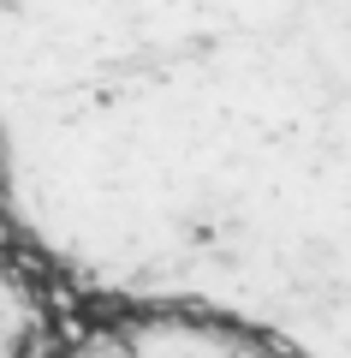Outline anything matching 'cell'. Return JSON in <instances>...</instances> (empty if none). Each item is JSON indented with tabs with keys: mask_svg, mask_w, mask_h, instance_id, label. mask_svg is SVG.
<instances>
[{
	"mask_svg": "<svg viewBox=\"0 0 351 358\" xmlns=\"http://www.w3.org/2000/svg\"><path fill=\"white\" fill-rule=\"evenodd\" d=\"M0 6H13V0H0Z\"/></svg>",
	"mask_w": 351,
	"mask_h": 358,
	"instance_id": "1",
	"label": "cell"
}]
</instances>
